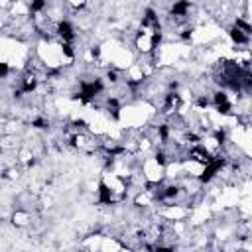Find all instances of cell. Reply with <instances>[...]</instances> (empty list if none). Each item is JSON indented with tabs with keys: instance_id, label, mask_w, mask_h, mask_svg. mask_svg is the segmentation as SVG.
<instances>
[{
	"instance_id": "1",
	"label": "cell",
	"mask_w": 252,
	"mask_h": 252,
	"mask_svg": "<svg viewBox=\"0 0 252 252\" xmlns=\"http://www.w3.org/2000/svg\"><path fill=\"white\" fill-rule=\"evenodd\" d=\"M32 222V215H30V211H26V209H18L14 215H12V224L14 226H28Z\"/></svg>"
}]
</instances>
